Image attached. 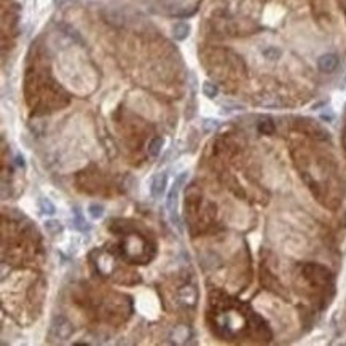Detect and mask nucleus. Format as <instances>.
<instances>
[{"label":"nucleus","mask_w":346,"mask_h":346,"mask_svg":"<svg viewBox=\"0 0 346 346\" xmlns=\"http://www.w3.org/2000/svg\"><path fill=\"white\" fill-rule=\"evenodd\" d=\"M104 212H106V207H104L101 203H91L88 206V214L93 220H99L104 217Z\"/></svg>","instance_id":"11"},{"label":"nucleus","mask_w":346,"mask_h":346,"mask_svg":"<svg viewBox=\"0 0 346 346\" xmlns=\"http://www.w3.org/2000/svg\"><path fill=\"white\" fill-rule=\"evenodd\" d=\"M43 228L45 231L48 233L50 236H58L59 233L64 231V227H62V223L59 220H54V219H50V220H45L43 223Z\"/></svg>","instance_id":"7"},{"label":"nucleus","mask_w":346,"mask_h":346,"mask_svg":"<svg viewBox=\"0 0 346 346\" xmlns=\"http://www.w3.org/2000/svg\"><path fill=\"white\" fill-rule=\"evenodd\" d=\"M37 207H38V212L42 214V215H53L56 212L54 204L48 198H45V196H40L37 199Z\"/></svg>","instance_id":"6"},{"label":"nucleus","mask_w":346,"mask_h":346,"mask_svg":"<svg viewBox=\"0 0 346 346\" xmlns=\"http://www.w3.org/2000/svg\"><path fill=\"white\" fill-rule=\"evenodd\" d=\"M74 215H75V217H74V225H75V227H77L80 231H90L91 225L85 220V217L82 215V212H80L78 209H75V211H74Z\"/></svg>","instance_id":"12"},{"label":"nucleus","mask_w":346,"mask_h":346,"mask_svg":"<svg viewBox=\"0 0 346 346\" xmlns=\"http://www.w3.org/2000/svg\"><path fill=\"white\" fill-rule=\"evenodd\" d=\"M263 54L267 56V58H270V59H276L279 56V50H276V48H268V50H265Z\"/></svg>","instance_id":"16"},{"label":"nucleus","mask_w":346,"mask_h":346,"mask_svg":"<svg viewBox=\"0 0 346 346\" xmlns=\"http://www.w3.org/2000/svg\"><path fill=\"white\" fill-rule=\"evenodd\" d=\"M50 335L56 340H67L72 335V324L62 316L54 318L50 327Z\"/></svg>","instance_id":"2"},{"label":"nucleus","mask_w":346,"mask_h":346,"mask_svg":"<svg viewBox=\"0 0 346 346\" xmlns=\"http://www.w3.org/2000/svg\"><path fill=\"white\" fill-rule=\"evenodd\" d=\"M217 126H219V122H217V120H214V118H206L204 122H203V131L209 134V133L215 131Z\"/></svg>","instance_id":"14"},{"label":"nucleus","mask_w":346,"mask_h":346,"mask_svg":"<svg viewBox=\"0 0 346 346\" xmlns=\"http://www.w3.org/2000/svg\"><path fill=\"white\" fill-rule=\"evenodd\" d=\"M168 187V175L166 173H157L150 180V193L155 199L162 198Z\"/></svg>","instance_id":"3"},{"label":"nucleus","mask_w":346,"mask_h":346,"mask_svg":"<svg viewBox=\"0 0 346 346\" xmlns=\"http://www.w3.org/2000/svg\"><path fill=\"white\" fill-rule=\"evenodd\" d=\"M339 56L337 54H332V53H327V54H323L321 58L318 59V67L321 72H324V74H332V72L339 67Z\"/></svg>","instance_id":"4"},{"label":"nucleus","mask_w":346,"mask_h":346,"mask_svg":"<svg viewBox=\"0 0 346 346\" xmlns=\"http://www.w3.org/2000/svg\"><path fill=\"white\" fill-rule=\"evenodd\" d=\"M163 139L162 138H157L150 142V146H149V150H147V154L150 158H158L160 154H162V149H163Z\"/></svg>","instance_id":"10"},{"label":"nucleus","mask_w":346,"mask_h":346,"mask_svg":"<svg viewBox=\"0 0 346 346\" xmlns=\"http://www.w3.org/2000/svg\"><path fill=\"white\" fill-rule=\"evenodd\" d=\"M259 130H260L262 133H268V134H271V133H273V130H275V126H273V123H271V122H262V123L259 125Z\"/></svg>","instance_id":"15"},{"label":"nucleus","mask_w":346,"mask_h":346,"mask_svg":"<svg viewBox=\"0 0 346 346\" xmlns=\"http://www.w3.org/2000/svg\"><path fill=\"white\" fill-rule=\"evenodd\" d=\"M190 35V26L187 22H177L174 24L173 27V37L174 40H179V42H182V40H185Z\"/></svg>","instance_id":"5"},{"label":"nucleus","mask_w":346,"mask_h":346,"mask_svg":"<svg viewBox=\"0 0 346 346\" xmlns=\"http://www.w3.org/2000/svg\"><path fill=\"white\" fill-rule=\"evenodd\" d=\"M56 2H58V3H59V2H64V0H56Z\"/></svg>","instance_id":"17"},{"label":"nucleus","mask_w":346,"mask_h":346,"mask_svg":"<svg viewBox=\"0 0 346 346\" xmlns=\"http://www.w3.org/2000/svg\"><path fill=\"white\" fill-rule=\"evenodd\" d=\"M203 94L206 96V98H209V99H214L215 96L219 94V88H217L211 82H204L203 83Z\"/></svg>","instance_id":"13"},{"label":"nucleus","mask_w":346,"mask_h":346,"mask_svg":"<svg viewBox=\"0 0 346 346\" xmlns=\"http://www.w3.org/2000/svg\"><path fill=\"white\" fill-rule=\"evenodd\" d=\"M188 171H183L180 173L179 175L175 177L174 180V185L171 187L170 193H168V198H166V211H168V215H170V220L173 225H175L177 228L180 230V217H179V212H177V203H179V191L180 188L183 187V183L187 182L188 179Z\"/></svg>","instance_id":"1"},{"label":"nucleus","mask_w":346,"mask_h":346,"mask_svg":"<svg viewBox=\"0 0 346 346\" xmlns=\"http://www.w3.org/2000/svg\"><path fill=\"white\" fill-rule=\"evenodd\" d=\"M188 337H190V331L185 326L175 327L174 332H173V340L175 343H185V342L188 340Z\"/></svg>","instance_id":"9"},{"label":"nucleus","mask_w":346,"mask_h":346,"mask_svg":"<svg viewBox=\"0 0 346 346\" xmlns=\"http://www.w3.org/2000/svg\"><path fill=\"white\" fill-rule=\"evenodd\" d=\"M180 302L183 305H188V307H193L196 302V291L193 289V291L190 292V286L187 287H183L182 291H180Z\"/></svg>","instance_id":"8"}]
</instances>
